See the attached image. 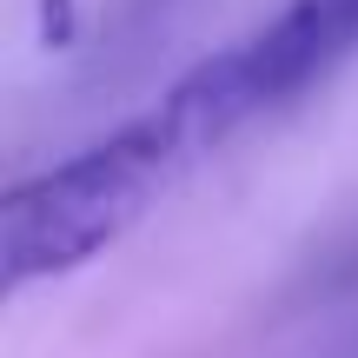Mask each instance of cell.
Returning a JSON list of instances; mask_svg holds the SVG:
<instances>
[{
  "mask_svg": "<svg viewBox=\"0 0 358 358\" xmlns=\"http://www.w3.org/2000/svg\"><path fill=\"white\" fill-rule=\"evenodd\" d=\"M245 120H252V106H245L226 53H213L186 80H173L146 113L106 133L100 146L60 159L53 173L20 179L0 199V279H7V292L100 259L113 239H127L153 213L179 173H192L213 146H226Z\"/></svg>",
  "mask_w": 358,
  "mask_h": 358,
  "instance_id": "obj_1",
  "label": "cell"
},
{
  "mask_svg": "<svg viewBox=\"0 0 358 358\" xmlns=\"http://www.w3.org/2000/svg\"><path fill=\"white\" fill-rule=\"evenodd\" d=\"M352 53H358V0H292L252 40L226 47V66L259 120L272 106H292L299 93H312Z\"/></svg>",
  "mask_w": 358,
  "mask_h": 358,
  "instance_id": "obj_2",
  "label": "cell"
}]
</instances>
